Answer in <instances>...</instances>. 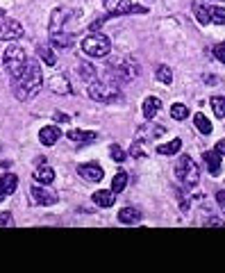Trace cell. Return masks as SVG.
I'll return each mask as SVG.
<instances>
[{"label":"cell","instance_id":"cell-26","mask_svg":"<svg viewBox=\"0 0 225 273\" xmlns=\"http://www.w3.org/2000/svg\"><path fill=\"white\" fill-rule=\"evenodd\" d=\"M50 89L55 91V94H71V87L66 85V77L64 75L52 77V80H50Z\"/></svg>","mask_w":225,"mask_h":273},{"label":"cell","instance_id":"cell-28","mask_svg":"<svg viewBox=\"0 0 225 273\" xmlns=\"http://www.w3.org/2000/svg\"><path fill=\"white\" fill-rule=\"evenodd\" d=\"M171 116H173L175 121H184L189 116V107L182 105V102H175V105L171 107Z\"/></svg>","mask_w":225,"mask_h":273},{"label":"cell","instance_id":"cell-5","mask_svg":"<svg viewBox=\"0 0 225 273\" xmlns=\"http://www.w3.org/2000/svg\"><path fill=\"white\" fill-rule=\"evenodd\" d=\"M25 64H27V55L23 50V46H9L5 50V68H7V73L12 77L18 75L25 68Z\"/></svg>","mask_w":225,"mask_h":273},{"label":"cell","instance_id":"cell-39","mask_svg":"<svg viewBox=\"0 0 225 273\" xmlns=\"http://www.w3.org/2000/svg\"><path fill=\"white\" fill-rule=\"evenodd\" d=\"M0 16H5V12H3V9H0Z\"/></svg>","mask_w":225,"mask_h":273},{"label":"cell","instance_id":"cell-16","mask_svg":"<svg viewBox=\"0 0 225 273\" xmlns=\"http://www.w3.org/2000/svg\"><path fill=\"white\" fill-rule=\"evenodd\" d=\"M50 43L55 48H71L73 43H75V37H73V34H66L64 30H62V32L50 34Z\"/></svg>","mask_w":225,"mask_h":273},{"label":"cell","instance_id":"cell-36","mask_svg":"<svg viewBox=\"0 0 225 273\" xmlns=\"http://www.w3.org/2000/svg\"><path fill=\"white\" fill-rule=\"evenodd\" d=\"M55 121H60V123H68V121H71V119H68V116L64 114V112H57V114H55Z\"/></svg>","mask_w":225,"mask_h":273},{"label":"cell","instance_id":"cell-14","mask_svg":"<svg viewBox=\"0 0 225 273\" xmlns=\"http://www.w3.org/2000/svg\"><path fill=\"white\" fill-rule=\"evenodd\" d=\"M32 178L37 180L39 184H50V182H55V171L50 167H46V164H41V167H37V171L32 173Z\"/></svg>","mask_w":225,"mask_h":273},{"label":"cell","instance_id":"cell-10","mask_svg":"<svg viewBox=\"0 0 225 273\" xmlns=\"http://www.w3.org/2000/svg\"><path fill=\"white\" fill-rule=\"evenodd\" d=\"M16 184H18V178L14 173L0 175V201H5L7 196H12V194L16 192Z\"/></svg>","mask_w":225,"mask_h":273},{"label":"cell","instance_id":"cell-31","mask_svg":"<svg viewBox=\"0 0 225 273\" xmlns=\"http://www.w3.org/2000/svg\"><path fill=\"white\" fill-rule=\"evenodd\" d=\"M37 50H39V55H41V60L46 62L48 66H55V64H57V60H55V55H52L50 46H39Z\"/></svg>","mask_w":225,"mask_h":273},{"label":"cell","instance_id":"cell-3","mask_svg":"<svg viewBox=\"0 0 225 273\" xmlns=\"http://www.w3.org/2000/svg\"><path fill=\"white\" fill-rule=\"evenodd\" d=\"M89 96L98 102H114L121 96V87L114 80H105V82H91L89 85Z\"/></svg>","mask_w":225,"mask_h":273},{"label":"cell","instance_id":"cell-27","mask_svg":"<svg viewBox=\"0 0 225 273\" xmlns=\"http://www.w3.org/2000/svg\"><path fill=\"white\" fill-rule=\"evenodd\" d=\"M157 80L161 82V85H171V82H173V71H171L168 64L157 66Z\"/></svg>","mask_w":225,"mask_h":273},{"label":"cell","instance_id":"cell-34","mask_svg":"<svg viewBox=\"0 0 225 273\" xmlns=\"http://www.w3.org/2000/svg\"><path fill=\"white\" fill-rule=\"evenodd\" d=\"M214 57L225 64V43H218V46H214Z\"/></svg>","mask_w":225,"mask_h":273},{"label":"cell","instance_id":"cell-13","mask_svg":"<svg viewBox=\"0 0 225 273\" xmlns=\"http://www.w3.org/2000/svg\"><path fill=\"white\" fill-rule=\"evenodd\" d=\"M141 219H144V214H141V209H136V207H123V209H119V221L125 223V226L139 223Z\"/></svg>","mask_w":225,"mask_h":273},{"label":"cell","instance_id":"cell-15","mask_svg":"<svg viewBox=\"0 0 225 273\" xmlns=\"http://www.w3.org/2000/svg\"><path fill=\"white\" fill-rule=\"evenodd\" d=\"M68 18V9H55L50 16V34L64 30V21Z\"/></svg>","mask_w":225,"mask_h":273},{"label":"cell","instance_id":"cell-20","mask_svg":"<svg viewBox=\"0 0 225 273\" xmlns=\"http://www.w3.org/2000/svg\"><path fill=\"white\" fill-rule=\"evenodd\" d=\"M91 198H94V203H96V205H100V207H111V205H114L116 194L109 189V192H96Z\"/></svg>","mask_w":225,"mask_h":273},{"label":"cell","instance_id":"cell-18","mask_svg":"<svg viewBox=\"0 0 225 273\" xmlns=\"http://www.w3.org/2000/svg\"><path fill=\"white\" fill-rule=\"evenodd\" d=\"M66 137L71 141H75V144H91V141L98 139L96 132H85V130H71Z\"/></svg>","mask_w":225,"mask_h":273},{"label":"cell","instance_id":"cell-6","mask_svg":"<svg viewBox=\"0 0 225 273\" xmlns=\"http://www.w3.org/2000/svg\"><path fill=\"white\" fill-rule=\"evenodd\" d=\"M105 9L109 12V16H125V14H146L148 9L141 5H132L130 0H102Z\"/></svg>","mask_w":225,"mask_h":273},{"label":"cell","instance_id":"cell-23","mask_svg":"<svg viewBox=\"0 0 225 273\" xmlns=\"http://www.w3.org/2000/svg\"><path fill=\"white\" fill-rule=\"evenodd\" d=\"M180 148H182V141H180V139H171L168 144L157 146V153L159 155H178Z\"/></svg>","mask_w":225,"mask_h":273},{"label":"cell","instance_id":"cell-7","mask_svg":"<svg viewBox=\"0 0 225 273\" xmlns=\"http://www.w3.org/2000/svg\"><path fill=\"white\" fill-rule=\"evenodd\" d=\"M23 37V25L14 18L0 16V41H16Z\"/></svg>","mask_w":225,"mask_h":273},{"label":"cell","instance_id":"cell-40","mask_svg":"<svg viewBox=\"0 0 225 273\" xmlns=\"http://www.w3.org/2000/svg\"><path fill=\"white\" fill-rule=\"evenodd\" d=\"M216 3H225V0H216Z\"/></svg>","mask_w":225,"mask_h":273},{"label":"cell","instance_id":"cell-8","mask_svg":"<svg viewBox=\"0 0 225 273\" xmlns=\"http://www.w3.org/2000/svg\"><path fill=\"white\" fill-rule=\"evenodd\" d=\"M30 194H32V201L37 205H43V207H46V205H55L57 201H60V194L46 189L43 184H41V187H39V184H34V187L30 189Z\"/></svg>","mask_w":225,"mask_h":273},{"label":"cell","instance_id":"cell-33","mask_svg":"<svg viewBox=\"0 0 225 273\" xmlns=\"http://www.w3.org/2000/svg\"><path fill=\"white\" fill-rule=\"evenodd\" d=\"M0 228H14V219L9 212H0Z\"/></svg>","mask_w":225,"mask_h":273},{"label":"cell","instance_id":"cell-24","mask_svg":"<svg viewBox=\"0 0 225 273\" xmlns=\"http://www.w3.org/2000/svg\"><path fill=\"white\" fill-rule=\"evenodd\" d=\"M125 184H128V173H125V171H116L114 180H111V192H114V194L123 192Z\"/></svg>","mask_w":225,"mask_h":273},{"label":"cell","instance_id":"cell-35","mask_svg":"<svg viewBox=\"0 0 225 273\" xmlns=\"http://www.w3.org/2000/svg\"><path fill=\"white\" fill-rule=\"evenodd\" d=\"M214 150H216L218 155H225V139L221 141H216V146H214Z\"/></svg>","mask_w":225,"mask_h":273},{"label":"cell","instance_id":"cell-1","mask_svg":"<svg viewBox=\"0 0 225 273\" xmlns=\"http://www.w3.org/2000/svg\"><path fill=\"white\" fill-rule=\"evenodd\" d=\"M41 85H43V73H41V66H39L37 60H27L25 68H23L18 75L12 77V89L18 100L34 98V96L41 91Z\"/></svg>","mask_w":225,"mask_h":273},{"label":"cell","instance_id":"cell-11","mask_svg":"<svg viewBox=\"0 0 225 273\" xmlns=\"http://www.w3.org/2000/svg\"><path fill=\"white\" fill-rule=\"evenodd\" d=\"M203 159H205V164H207V171H209V175H214L216 178L218 173H221V155L216 153V150H207V153L203 155Z\"/></svg>","mask_w":225,"mask_h":273},{"label":"cell","instance_id":"cell-19","mask_svg":"<svg viewBox=\"0 0 225 273\" xmlns=\"http://www.w3.org/2000/svg\"><path fill=\"white\" fill-rule=\"evenodd\" d=\"M139 75V66H136L134 60H125L121 64V80H132V77Z\"/></svg>","mask_w":225,"mask_h":273},{"label":"cell","instance_id":"cell-21","mask_svg":"<svg viewBox=\"0 0 225 273\" xmlns=\"http://www.w3.org/2000/svg\"><path fill=\"white\" fill-rule=\"evenodd\" d=\"M193 14H195V18H198L200 25L212 23V18H209V7L205 3H193Z\"/></svg>","mask_w":225,"mask_h":273},{"label":"cell","instance_id":"cell-12","mask_svg":"<svg viewBox=\"0 0 225 273\" xmlns=\"http://www.w3.org/2000/svg\"><path fill=\"white\" fill-rule=\"evenodd\" d=\"M60 128H55V125H46V128H41V132H39V141H41L43 146H55L57 141H60Z\"/></svg>","mask_w":225,"mask_h":273},{"label":"cell","instance_id":"cell-29","mask_svg":"<svg viewBox=\"0 0 225 273\" xmlns=\"http://www.w3.org/2000/svg\"><path fill=\"white\" fill-rule=\"evenodd\" d=\"M209 102H212L214 114H216L218 119H225V96H214Z\"/></svg>","mask_w":225,"mask_h":273},{"label":"cell","instance_id":"cell-38","mask_svg":"<svg viewBox=\"0 0 225 273\" xmlns=\"http://www.w3.org/2000/svg\"><path fill=\"white\" fill-rule=\"evenodd\" d=\"M205 226H218V228H223V221H218V219H209Z\"/></svg>","mask_w":225,"mask_h":273},{"label":"cell","instance_id":"cell-25","mask_svg":"<svg viewBox=\"0 0 225 273\" xmlns=\"http://www.w3.org/2000/svg\"><path fill=\"white\" fill-rule=\"evenodd\" d=\"M80 77L85 82H96V66L89 64V62H80Z\"/></svg>","mask_w":225,"mask_h":273},{"label":"cell","instance_id":"cell-9","mask_svg":"<svg viewBox=\"0 0 225 273\" xmlns=\"http://www.w3.org/2000/svg\"><path fill=\"white\" fill-rule=\"evenodd\" d=\"M77 173H80L85 180H89V182H100L102 180V169L98 167L96 162L80 164V167H77Z\"/></svg>","mask_w":225,"mask_h":273},{"label":"cell","instance_id":"cell-4","mask_svg":"<svg viewBox=\"0 0 225 273\" xmlns=\"http://www.w3.org/2000/svg\"><path fill=\"white\" fill-rule=\"evenodd\" d=\"M175 173H178V180L187 189H193L195 184H198V180H200L198 164H195L191 157H187V155H182V157H180L178 167H175Z\"/></svg>","mask_w":225,"mask_h":273},{"label":"cell","instance_id":"cell-37","mask_svg":"<svg viewBox=\"0 0 225 273\" xmlns=\"http://www.w3.org/2000/svg\"><path fill=\"white\" fill-rule=\"evenodd\" d=\"M216 201H218V205H221L223 212H225V192H218L216 194Z\"/></svg>","mask_w":225,"mask_h":273},{"label":"cell","instance_id":"cell-2","mask_svg":"<svg viewBox=\"0 0 225 273\" xmlns=\"http://www.w3.org/2000/svg\"><path fill=\"white\" fill-rule=\"evenodd\" d=\"M82 50L89 57H107L111 50V41L100 32H91L89 37L82 39Z\"/></svg>","mask_w":225,"mask_h":273},{"label":"cell","instance_id":"cell-17","mask_svg":"<svg viewBox=\"0 0 225 273\" xmlns=\"http://www.w3.org/2000/svg\"><path fill=\"white\" fill-rule=\"evenodd\" d=\"M159 107H161V102H159L157 96H148V98L144 100V116H146L148 121H153L155 116H157Z\"/></svg>","mask_w":225,"mask_h":273},{"label":"cell","instance_id":"cell-32","mask_svg":"<svg viewBox=\"0 0 225 273\" xmlns=\"http://www.w3.org/2000/svg\"><path fill=\"white\" fill-rule=\"evenodd\" d=\"M109 153H111V159H114V162H123V159H125V153H123V148H121L119 144L111 146Z\"/></svg>","mask_w":225,"mask_h":273},{"label":"cell","instance_id":"cell-22","mask_svg":"<svg viewBox=\"0 0 225 273\" xmlns=\"http://www.w3.org/2000/svg\"><path fill=\"white\" fill-rule=\"evenodd\" d=\"M193 123H195V128H198L203 134H212V121H209L203 112H198V114L193 116Z\"/></svg>","mask_w":225,"mask_h":273},{"label":"cell","instance_id":"cell-30","mask_svg":"<svg viewBox=\"0 0 225 273\" xmlns=\"http://www.w3.org/2000/svg\"><path fill=\"white\" fill-rule=\"evenodd\" d=\"M209 18L214 25H225V9L223 7H209Z\"/></svg>","mask_w":225,"mask_h":273}]
</instances>
